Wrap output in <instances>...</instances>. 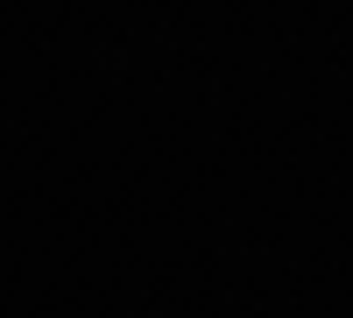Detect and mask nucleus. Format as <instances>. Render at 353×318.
<instances>
[]
</instances>
